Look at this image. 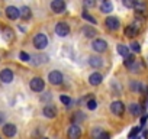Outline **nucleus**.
I'll return each instance as SVG.
<instances>
[{
	"mask_svg": "<svg viewBox=\"0 0 148 139\" xmlns=\"http://www.w3.org/2000/svg\"><path fill=\"white\" fill-rule=\"evenodd\" d=\"M34 46L36 49H45L48 46V36L45 33H42V32L36 33L34 36Z\"/></svg>",
	"mask_w": 148,
	"mask_h": 139,
	"instance_id": "f257e3e1",
	"label": "nucleus"
},
{
	"mask_svg": "<svg viewBox=\"0 0 148 139\" xmlns=\"http://www.w3.org/2000/svg\"><path fill=\"white\" fill-rule=\"evenodd\" d=\"M29 87H31L32 91L39 93V91H42V90L45 89V81H44L41 77H34V78L31 80V83H29Z\"/></svg>",
	"mask_w": 148,
	"mask_h": 139,
	"instance_id": "f03ea898",
	"label": "nucleus"
},
{
	"mask_svg": "<svg viewBox=\"0 0 148 139\" xmlns=\"http://www.w3.org/2000/svg\"><path fill=\"white\" fill-rule=\"evenodd\" d=\"M138 23H139V22H132L131 25H128V26L125 28V35H126L128 38H134V36H136V35L139 33L141 26H139Z\"/></svg>",
	"mask_w": 148,
	"mask_h": 139,
	"instance_id": "7ed1b4c3",
	"label": "nucleus"
},
{
	"mask_svg": "<svg viewBox=\"0 0 148 139\" xmlns=\"http://www.w3.org/2000/svg\"><path fill=\"white\" fill-rule=\"evenodd\" d=\"M105 23H106V28L109 31H118L119 26H121V20L116 16H108L106 20H105Z\"/></svg>",
	"mask_w": 148,
	"mask_h": 139,
	"instance_id": "20e7f679",
	"label": "nucleus"
},
{
	"mask_svg": "<svg viewBox=\"0 0 148 139\" xmlns=\"http://www.w3.org/2000/svg\"><path fill=\"white\" fill-rule=\"evenodd\" d=\"M92 48L96 52H105L108 49V42L105 39H102V38H97V39H95L92 42Z\"/></svg>",
	"mask_w": 148,
	"mask_h": 139,
	"instance_id": "39448f33",
	"label": "nucleus"
},
{
	"mask_svg": "<svg viewBox=\"0 0 148 139\" xmlns=\"http://www.w3.org/2000/svg\"><path fill=\"white\" fill-rule=\"evenodd\" d=\"M13 71L10 68H3L2 71H0V81H3L5 84H9L13 81Z\"/></svg>",
	"mask_w": 148,
	"mask_h": 139,
	"instance_id": "423d86ee",
	"label": "nucleus"
},
{
	"mask_svg": "<svg viewBox=\"0 0 148 139\" xmlns=\"http://www.w3.org/2000/svg\"><path fill=\"white\" fill-rule=\"evenodd\" d=\"M55 33H57L58 36H61V38L67 36V35L70 33V26H68V23H65V22H58L57 26H55Z\"/></svg>",
	"mask_w": 148,
	"mask_h": 139,
	"instance_id": "0eeeda50",
	"label": "nucleus"
},
{
	"mask_svg": "<svg viewBox=\"0 0 148 139\" xmlns=\"http://www.w3.org/2000/svg\"><path fill=\"white\" fill-rule=\"evenodd\" d=\"M110 112H112L113 114H116V116H122L123 112H125V104H123L122 102H119V100L112 102V104H110Z\"/></svg>",
	"mask_w": 148,
	"mask_h": 139,
	"instance_id": "6e6552de",
	"label": "nucleus"
},
{
	"mask_svg": "<svg viewBox=\"0 0 148 139\" xmlns=\"http://www.w3.org/2000/svg\"><path fill=\"white\" fill-rule=\"evenodd\" d=\"M62 74L60 73V71H51L49 74H48V81L51 83V84H54V86H60L61 83H62Z\"/></svg>",
	"mask_w": 148,
	"mask_h": 139,
	"instance_id": "1a4fd4ad",
	"label": "nucleus"
},
{
	"mask_svg": "<svg viewBox=\"0 0 148 139\" xmlns=\"http://www.w3.org/2000/svg\"><path fill=\"white\" fill-rule=\"evenodd\" d=\"M80 136H82L80 125H71L68 127V138L70 139H80Z\"/></svg>",
	"mask_w": 148,
	"mask_h": 139,
	"instance_id": "9d476101",
	"label": "nucleus"
},
{
	"mask_svg": "<svg viewBox=\"0 0 148 139\" xmlns=\"http://www.w3.org/2000/svg\"><path fill=\"white\" fill-rule=\"evenodd\" d=\"M2 130H3V135L8 136V138H13L16 135V132H18V129H16V126L13 123H5Z\"/></svg>",
	"mask_w": 148,
	"mask_h": 139,
	"instance_id": "9b49d317",
	"label": "nucleus"
},
{
	"mask_svg": "<svg viewBox=\"0 0 148 139\" xmlns=\"http://www.w3.org/2000/svg\"><path fill=\"white\" fill-rule=\"evenodd\" d=\"M65 9V3L62 0H52L51 2V10L54 13H62Z\"/></svg>",
	"mask_w": 148,
	"mask_h": 139,
	"instance_id": "f8f14e48",
	"label": "nucleus"
},
{
	"mask_svg": "<svg viewBox=\"0 0 148 139\" xmlns=\"http://www.w3.org/2000/svg\"><path fill=\"white\" fill-rule=\"evenodd\" d=\"M6 16H8L10 20H16V19L21 16L19 9L15 7V6H8V7H6Z\"/></svg>",
	"mask_w": 148,
	"mask_h": 139,
	"instance_id": "ddd939ff",
	"label": "nucleus"
},
{
	"mask_svg": "<svg viewBox=\"0 0 148 139\" xmlns=\"http://www.w3.org/2000/svg\"><path fill=\"white\" fill-rule=\"evenodd\" d=\"M42 113H44L45 117H48V119H54V117L57 116V109H55L54 106H51V104H47V106L42 109Z\"/></svg>",
	"mask_w": 148,
	"mask_h": 139,
	"instance_id": "4468645a",
	"label": "nucleus"
},
{
	"mask_svg": "<svg viewBox=\"0 0 148 139\" xmlns=\"http://www.w3.org/2000/svg\"><path fill=\"white\" fill-rule=\"evenodd\" d=\"M89 65H90V67H93V68H100V67L103 65V61H102V58H100V57L93 55V57H90V58H89Z\"/></svg>",
	"mask_w": 148,
	"mask_h": 139,
	"instance_id": "2eb2a0df",
	"label": "nucleus"
},
{
	"mask_svg": "<svg viewBox=\"0 0 148 139\" xmlns=\"http://www.w3.org/2000/svg\"><path fill=\"white\" fill-rule=\"evenodd\" d=\"M102 80H103V77H102V74H99V73H93V74H90V77H89V83H90L92 86H99V84L102 83Z\"/></svg>",
	"mask_w": 148,
	"mask_h": 139,
	"instance_id": "dca6fc26",
	"label": "nucleus"
},
{
	"mask_svg": "<svg viewBox=\"0 0 148 139\" xmlns=\"http://www.w3.org/2000/svg\"><path fill=\"white\" fill-rule=\"evenodd\" d=\"M32 58V64L34 65H41V64H45L48 61V57L47 55H42V54H38L35 57H31Z\"/></svg>",
	"mask_w": 148,
	"mask_h": 139,
	"instance_id": "f3484780",
	"label": "nucleus"
},
{
	"mask_svg": "<svg viewBox=\"0 0 148 139\" xmlns=\"http://www.w3.org/2000/svg\"><path fill=\"white\" fill-rule=\"evenodd\" d=\"M129 112H131L132 116H139L142 113V107L138 103H131L129 104Z\"/></svg>",
	"mask_w": 148,
	"mask_h": 139,
	"instance_id": "a211bd4d",
	"label": "nucleus"
},
{
	"mask_svg": "<svg viewBox=\"0 0 148 139\" xmlns=\"http://www.w3.org/2000/svg\"><path fill=\"white\" fill-rule=\"evenodd\" d=\"M100 10H102V13H110V12L113 10V5H112V2H109V0H105V2H102V5H100Z\"/></svg>",
	"mask_w": 148,
	"mask_h": 139,
	"instance_id": "6ab92c4d",
	"label": "nucleus"
},
{
	"mask_svg": "<svg viewBox=\"0 0 148 139\" xmlns=\"http://www.w3.org/2000/svg\"><path fill=\"white\" fill-rule=\"evenodd\" d=\"M19 13H21V18H22L23 20H28V19L32 16V12H31V9H29L28 6H22V7L19 9Z\"/></svg>",
	"mask_w": 148,
	"mask_h": 139,
	"instance_id": "aec40b11",
	"label": "nucleus"
},
{
	"mask_svg": "<svg viewBox=\"0 0 148 139\" xmlns=\"http://www.w3.org/2000/svg\"><path fill=\"white\" fill-rule=\"evenodd\" d=\"M83 33H84V36H87V38H95V36L97 35L96 29H95V28H90V26H84V28H83Z\"/></svg>",
	"mask_w": 148,
	"mask_h": 139,
	"instance_id": "412c9836",
	"label": "nucleus"
},
{
	"mask_svg": "<svg viewBox=\"0 0 148 139\" xmlns=\"http://www.w3.org/2000/svg\"><path fill=\"white\" fill-rule=\"evenodd\" d=\"M118 52L123 57V58H128L131 54H129V48L126 46V45H122V44H119L118 45Z\"/></svg>",
	"mask_w": 148,
	"mask_h": 139,
	"instance_id": "4be33fe9",
	"label": "nucleus"
},
{
	"mask_svg": "<svg viewBox=\"0 0 148 139\" xmlns=\"http://www.w3.org/2000/svg\"><path fill=\"white\" fill-rule=\"evenodd\" d=\"M131 90L134 93H141L142 91V84L139 81H131Z\"/></svg>",
	"mask_w": 148,
	"mask_h": 139,
	"instance_id": "5701e85b",
	"label": "nucleus"
},
{
	"mask_svg": "<svg viewBox=\"0 0 148 139\" xmlns=\"http://www.w3.org/2000/svg\"><path fill=\"white\" fill-rule=\"evenodd\" d=\"M139 132H141V126H135V127H132V130L129 132L128 138H129V139H136Z\"/></svg>",
	"mask_w": 148,
	"mask_h": 139,
	"instance_id": "b1692460",
	"label": "nucleus"
},
{
	"mask_svg": "<svg viewBox=\"0 0 148 139\" xmlns=\"http://www.w3.org/2000/svg\"><path fill=\"white\" fill-rule=\"evenodd\" d=\"M3 36H5L6 41H12L13 39V31L10 28H5L3 29Z\"/></svg>",
	"mask_w": 148,
	"mask_h": 139,
	"instance_id": "393cba45",
	"label": "nucleus"
},
{
	"mask_svg": "<svg viewBox=\"0 0 148 139\" xmlns=\"http://www.w3.org/2000/svg\"><path fill=\"white\" fill-rule=\"evenodd\" d=\"M60 100H61V103H62L65 107H70V106H71V99H70L68 96H64V94H62V96H60Z\"/></svg>",
	"mask_w": 148,
	"mask_h": 139,
	"instance_id": "a878e982",
	"label": "nucleus"
},
{
	"mask_svg": "<svg viewBox=\"0 0 148 139\" xmlns=\"http://www.w3.org/2000/svg\"><path fill=\"white\" fill-rule=\"evenodd\" d=\"M97 107V102L95 100V99H90L89 102H87V109L89 110H95Z\"/></svg>",
	"mask_w": 148,
	"mask_h": 139,
	"instance_id": "bb28decb",
	"label": "nucleus"
},
{
	"mask_svg": "<svg viewBox=\"0 0 148 139\" xmlns=\"http://www.w3.org/2000/svg\"><path fill=\"white\" fill-rule=\"evenodd\" d=\"M123 5H125V7L134 9L135 5H136V0H123Z\"/></svg>",
	"mask_w": 148,
	"mask_h": 139,
	"instance_id": "cd10ccee",
	"label": "nucleus"
},
{
	"mask_svg": "<svg viewBox=\"0 0 148 139\" xmlns=\"http://www.w3.org/2000/svg\"><path fill=\"white\" fill-rule=\"evenodd\" d=\"M83 18H84L87 22H90V23H96V19H95L92 15H89L87 12H83Z\"/></svg>",
	"mask_w": 148,
	"mask_h": 139,
	"instance_id": "c85d7f7f",
	"label": "nucleus"
},
{
	"mask_svg": "<svg viewBox=\"0 0 148 139\" xmlns=\"http://www.w3.org/2000/svg\"><path fill=\"white\" fill-rule=\"evenodd\" d=\"M19 58H21V59H22V61H25V62H28V61H29V59H31V55H29V54H26V52H23V51H22V52H21V54H19Z\"/></svg>",
	"mask_w": 148,
	"mask_h": 139,
	"instance_id": "c756f323",
	"label": "nucleus"
},
{
	"mask_svg": "<svg viewBox=\"0 0 148 139\" xmlns=\"http://www.w3.org/2000/svg\"><path fill=\"white\" fill-rule=\"evenodd\" d=\"M77 120H84V114H83L82 112H79V113H76V114H74V117H73V122H77Z\"/></svg>",
	"mask_w": 148,
	"mask_h": 139,
	"instance_id": "7c9ffc66",
	"label": "nucleus"
},
{
	"mask_svg": "<svg viewBox=\"0 0 148 139\" xmlns=\"http://www.w3.org/2000/svg\"><path fill=\"white\" fill-rule=\"evenodd\" d=\"M131 48H132V51H134V52H139V51H141V48H139V44H138V42H132V44H131Z\"/></svg>",
	"mask_w": 148,
	"mask_h": 139,
	"instance_id": "2f4dec72",
	"label": "nucleus"
},
{
	"mask_svg": "<svg viewBox=\"0 0 148 139\" xmlns=\"http://www.w3.org/2000/svg\"><path fill=\"white\" fill-rule=\"evenodd\" d=\"M102 132H103V130H102L100 127H97V129H95V130H93V133H92V135H93V138H95V139H97V138H99V135H100Z\"/></svg>",
	"mask_w": 148,
	"mask_h": 139,
	"instance_id": "473e14b6",
	"label": "nucleus"
},
{
	"mask_svg": "<svg viewBox=\"0 0 148 139\" xmlns=\"http://www.w3.org/2000/svg\"><path fill=\"white\" fill-rule=\"evenodd\" d=\"M96 3H95V0H86L84 2V7H93Z\"/></svg>",
	"mask_w": 148,
	"mask_h": 139,
	"instance_id": "72a5a7b5",
	"label": "nucleus"
},
{
	"mask_svg": "<svg viewBox=\"0 0 148 139\" xmlns=\"http://www.w3.org/2000/svg\"><path fill=\"white\" fill-rule=\"evenodd\" d=\"M97 139H110V135H109L108 132H102V133L99 135Z\"/></svg>",
	"mask_w": 148,
	"mask_h": 139,
	"instance_id": "f704fd0d",
	"label": "nucleus"
},
{
	"mask_svg": "<svg viewBox=\"0 0 148 139\" xmlns=\"http://www.w3.org/2000/svg\"><path fill=\"white\" fill-rule=\"evenodd\" d=\"M5 119H6L5 113H3V112H0V125H3V123H5Z\"/></svg>",
	"mask_w": 148,
	"mask_h": 139,
	"instance_id": "c9c22d12",
	"label": "nucleus"
},
{
	"mask_svg": "<svg viewBox=\"0 0 148 139\" xmlns=\"http://www.w3.org/2000/svg\"><path fill=\"white\" fill-rule=\"evenodd\" d=\"M147 119H148V114H144V116L141 117V125H142V126L145 125V122H147Z\"/></svg>",
	"mask_w": 148,
	"mask_h": 139,
	"instance_id": "e433bc0d",
	"label": "nucleus"
},
{
	"mask_svg": "<svg viewBox=\"0 0 148 139\" xmlns=\"http://www.w3.org/2000/svg\"><path fill=\"white\" fill-rule=\"evenodd\" d=\"M44 139H47V138H44Z\"/></svg>",
	"mask_w": 148,
	"mask_h": 139,
	"instance_id": "4c0bfd02",
	"label": "nucleus"
}]
</instances>
